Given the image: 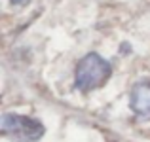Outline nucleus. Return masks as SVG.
Returning a JSON list of instances; mask_svg holds the SVG:
<instances>
[{
	"instance_id": "4",
	"label": "nucleus",
	"mask_w": 150,
	"mask_h": 142,
	"mask_svg": "<svg viewBox=\"0 0 150 142\" xmlns=\"http://www.w3.org/2000/svg\"><path fill=\"white\" fill-rule=\"evenodd\" d=\"M11 4H13V6H25L27 2H29V0H10Z\"/></svg>"
},
{
	"instance_id": "1",
	"label": "nucleus",
	"mask_w": 150,
	"mask_h": 142,
	"mask_svg": "<svg viewBox=\"0 0 150 142\" xmlns=\"http://www.w3.org/2000/svg\"><path fill=\"white\" fill-rule=\"evenodd\" d=\"M112 76V66L99 53H88L78 61L74 68V87L82 93H89L103 87Z\"/></svg>"
},
{
	"instance_id": "2",
	"label": "nucleus",
	"mask_w": 150,
	"mask_h": 142,
	"mask_svg": "<svg viewBox=\"0 0 150 142\" xmlns=\"http://www.w3.org/2000/svg\"><path fill=\"white\" fill-rule=\"evenodd\" d=\"M0 129L2 135L11 142H38L46 133V127L40 120L13 112H6L2 116Z\"/></svg>"
},
{
	"instance_id": "3",
	"label": "nucleus",
	"mask_w": 150,
	"mask_h": 142,
	"mask_svg": "<svg viewBox=\"0 0 150 142\" xmlns=\"http://www.w3.org/2000/svg\"><path fill=\"white\" fill-rule=\"evenodd\" d=\"M129 108L141 121H150V80H141L131 87Z\"/></svg>"
}]
</instances>
